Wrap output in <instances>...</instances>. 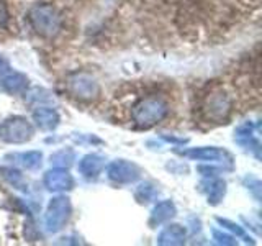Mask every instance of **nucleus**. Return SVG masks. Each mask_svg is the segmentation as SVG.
Returning <instances> with one entry per match:
<instances>
[{"mask_svg":"<svg viewBox=\"0 0 262 246\" xmlns=\"http://www.w3.org/2000/svg\"><path fill=\"white\" fill-rule=\"evenodd\" d=\"M30 20L33 23V27L36 28L38 33L41 35H54L59 28V18H57L56 12L51 7L48 5H41L35 7L30 12Z\"/></svg>","mask_w":262,"mask_h":246,"instance_id":"1","label":"nucleus"},{"mask_svg":"<svg viewBox=\"0 0 262 246\" xmlns=\"http://www.w3.org/2000/svg\"><path fill=\"white\" fill-rule=\"evenodd\" d=\"M166 115V105L156 98H147L143 100L135 109V120L143 125H151V123L159 121Z\"/></svg>","mask_w":262,"mask_h":246,"instance_id":"2","label":"nucleus"},{"mask_svg":"<svg viewBox=\"0 0 262 246\" xmlns=\"http://www.w3.org/2000/svg\"><path fill=\"white\" fill-rule=\"evenodd\" d=\"M69 217V202L68 199H56L51 207H49V213H48V225L49 228L57 230L61 228V225L64 223Z\"/></svg>","mask_w":262,"mask_h":246,"instance_id":"3","label":"nucleus"},{"mask_svg":"<svg viewBox=\"0 0 262 246\" xmlns=\"http://www.w3.org/2000/svg\"><path fill=\"white\" fill-rule=\"evenodd\" d=\"M31 135V128L25 120H10L8 123H5L4 127V136L8 139V141H23V139L30 138Z\"/></svg>","mask_w":262,"mask_h":246,"instance_id":"4","label":"nucleus"},{"mask_svg":"<svg viewBox=\"0 0 262 246\" xmlns=\"http://www.w3.org/2000/svg\"><path fill=\"white\" fill-rule=\"evenodd\" d=\"M46 186L53 191H62L72 186V179L66 171H51L46 176Z\"/></svg>","mask_w":262,"mask_h":246,"instance_id":"5","label":"nucleus"},{"mask_svg":"<svg viewBox=\"0 0 262 246\" xmlns=\"http://www.w3.org/2000/svg\"><path fill=\"white\" fill-rule=\"evenodd\" d=\"M133 171H135V166H131V164L121 161V162L112 164L110 176L113 179H118V180H131V179H135V176H136V174H133Z\"/></svg>","mask_w":262,"mask_h":246,"instance_id":"6","label":"nucleus"},{"mask_svg":"<svg viewBox=\"0 0 262 246\" xmlns=\"http://www.w3.org/2000/svg\"><path fill=\"white\" fill-rule=\"evenodd\" d=\"M35 120L39 123L43 128H53L56 127V121H57V117L53 110H48V109H39L35 112Z\"/></svg>","mask_w":262,"mask_h":246,"instance_id":"7","label":"nucleus"},{"mask_svg":"<svg viewBox=\"0 0 262 246\" xmlns=\"http://www.w3.org/2000/svg\"><path fill=\"white\" fill-rule=\"evenodd\" d=\"M80 166H89V169L85 168L84 171H82L85 176L97 174V172L102 169V161H100V158H97V156H87V158L82 161Z\"/></svg>","mask_w":262,"mask_h":246,"instance_id":"8","label":"nucleus"},{"mask_svg":"<svg viewBox=\"0 0 262 246\" xmlns=\"http://www.w3.org/2000/svg\"><path fill=\"white\" fill-rule=\"evenodd\" d=\"M7 8H5V4L0 0V25H4L7 22Z\"/></svg>","mask_w":262,"mask_h":246,"instance_id":"9","label":"nucleus"}]
</instances>
